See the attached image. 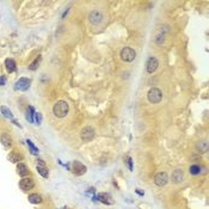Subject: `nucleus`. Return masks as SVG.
Segmentation results:
<instances>
[{
	"instance_id": "obj_7",
	"label": "nucleus",
	"mask_w": 209,
	"mask_h": 209,
	"mask_svg": "<svg viewBox=\"0 0 209 209\" xmlns=\"http://www.w3.org/2000/svg\"><path fill=\"white\" fill-rule=\"evenodd\" d=\"M167 182H169V176H167L166 172H159V173H157L154 177V184L157 186H160V188L166 185Z\"/></svg>"
},
{
	"instance_id": "obj_21",
	"label": "nucleus",
	"mask_w": 209,
	"mask_h": 209,
	"mask_svg": "<svg viewBox=\"0 0 209 209\" xmlns=\"http://www.w3.org/2000/svg\"><path fill=\"white\" fill-rule=\"evenodd\" d=\"M36 170H37V172H38V173L43 178H48L49 177V171L46 167H43V166H36Z\"/></svg>"
},
{
	"instance_id": "obj_29",
	"label": "nucleus",
	"mask_w": 209,
	"mask_h": 209,
	"mask_svg": "<svg viewBox=\"0 0 209 209\" xmlns=\"http://www.w3.org/2000/svg\"><path fill=\"white\" fill-rule=\"evenodd\" d=\"M135 192H136V194H138V195H140V196H143V194H145V192H143V191H141L140 189H136V190H135Z\"/></svg>"
},
{
	"instance_id": "obj_20",
	"label": "nucleus",
	"mask_w": 209,
	"mask_h": 209,
	"mask_svg": "<svg viewBox=\"0 0 209 209\" xmlns=\"http://www.w3.org/2000/svg\"><path fill=\"white\" fill-rule=\"evenodd\" d=\"M26 118L29 120V122H31V123H35V109H34L32 106H29V108H28Z\"/></svg>"
},
{
	"instance_id": "obj_28",
	"label": "nucleus",
	"mask_w": 209,
	"mask_h": 209,
	"mask_svg": "<svg viewBox=\"0 0 209 209\" xmlns=\"http://www.w3.org/2000/svg\"><path fill=\"white\" fill-rule=\"evenodd\" d=\"M5 80H6L5 77H1V78H0V86H4V85H5Z\"/></svg>"
},
{
	"instance_id": "obj_6",
	"label": "nucleus",
	"mask_w": 209,
	"mask_h": 209,
	"mask_svg": "<svg viewBox=\"0 0 209 209\" xmlns=\"http://www.w3.org/2000/svg\"><path fill=\"white\" fill-rule=\"evenodd\" d=\"M89 20L92 25H99L100 23L103 22V13L96 10V11H92L89 14Z\"/></svg>"
},
{
	"instance_id": "obj_13",
	"label": "nucleus",
	"mask_w": 209,
	"mask_h": 209,
	"mask_svg": "<svg viewBox=\"0 0 209 209\" xmlns=\"http://www.w3.org/2000/svg\"><path fill=\"white\" fill-rule=\"evenodd\" d=\"M0 142H1V145L5 148L12 147V139H11V136L7 135V134H1V136H0Z\"/></svg>"
},
{
	"instance_id": "obj_17",
	"label": "nucleus",
	"mask_w": 209,
	"mask_h": 209,
	"mask_svg": "<svg viewBox=\"0 0 209 209\" xmlns=\"http://www.w3.org/2000/svg\"><path fill=\"white\" fill-rule=\"evenodd\" d=\"M5 67H6V71L9 73H13L16 71V62H14L12 59H6L5 60Z\"/></svg>"
},
{
	"instance_id": "obj_19",
	"label": "nucleus",
	"mask_w": 209,
	"mask_h": 209,
	"mask_svg": "<svg viewBox=\"0 0 209 209\" xmlns=\"http://www.w3.org/2000/svg\"><path fill=\"white\" fill-rule=\"evenodd\" d=\"M41 60H42V56L41 55H38L37 57H36V59L29 65V69L30 71H36L38 68V65H40V62H41Z\"/></svg>"
},
{
	"instance_id": "obj_15",
	"label": "nucleus",
	"mask_w": 209,
	"mask_h": 209,
	"mask_svg": "<svg viewBox=\"0 0 209 209\" xmlns=\"http://www.w3.org/2000/svg\"><path fill=\"white\" fill-rule=\"evenodd\" d=\"M17 173L20 177H25L29 175V169L24 163H18L17 164Z\"/></svg>"
},
{
	"instance_id": "obj_14",
	"label": "nucleus",
	"mask_w": 209,
	"mask_h": 209,
	"mask_svg": "<svg viewBox=\"0 0 209 209\" xmlns=\"http://www.w3.org/2000/svg\"><path fill=\"white\" fill-rule=\"evenodd\" d=\"M7 159H9L11 163L13 164H18L23 160V155L20 153H17V152H11L9 155H7Z\"/></svg>"
},
{
	"instance_id": "obj_4",
	"label": "nucleus",
	"mask_w": 209,
	"mask_h": 209,
	"mask_svg": "<svg viewBox=\"0 0 209 209\" xmlns=\"http://www.w3.org/2000/svg\"><path fill=\"white\" fill-rule=\"evenodd\" d=\"M95 135H96L95 129H93L92 127H90V126L84 127V128H83V130L80 132V138H81V140H83V141H85V142L93 140V138H95Z\"/></svg>"
},
{
	"instance_id": "obj_16",
	"label": "nucleus",
	"mask_w": 209,
	"mask_h": 209,
	"mask_svg": "<svg viewBox=\"0 0 209 209\" xmlns=\"http://www.w3.org/2000/svg\"><path fill=\"white\" fill-rule=\"evenodd\" d=\"M28 200H29V202L32 203V204H40L43 202L42 196L38 195V194H31V195H29Z\"/></svg>"
},
{
	"instance_id": "obj_30",
	"label": "nucleus",
	"mask_w": 209,
	"mask_h": 209,
	"mask_svg": "<svg viewBox=\"0 0 209 209\" xmlns=\"http://www.w3.org/2000/svg\"><path fill=\"white\" fill-rule=\"evenodd\" d=\"M62 209H69V208H67V207H63V208H62Z\"/></svg>"
},
{
	"instance_id": "obj_22",
	"label": "nucleus",
	"mask_w": 209,
	"mask_h": 209,
	"mask_svg": "<svg viewBox=\"0 0 209 209\" xmlns=\"http://www.w3.org/2000/svg\"><path fill=\"white\" fill-rule=\"evenodd\" d=\"M0 111H1V114L4 115L6 118H13V115H12L11 110L7 109L6 106H1V108H0Z\"/></svg>"
},
{
	"instance_id": "obj_12",
	"label": "nucleus",
	"mask_w": 209,
	"mask_h": 209,
	"mask_svg": "<svg viewBox=\"0 0 209 209\" xmlns=\"http://www.w3.org/2000/svg\"><path fill=\"white\" fill-rule=\"evenodd\" d=\"M172 182H173L175 184H179L182 181H183V178H184V172H183V170H181V169H176L173 172H172Z\"/></svg>"
},
{
	"instance_id": "obj_18",
	"label": "nucleus",
	"mask_w": 209,
	"mask_h": 209,
	"mask_svg": "<svg viewBox=\"0 0 209 209\" xmlns=\"http://www.w3.org/2000/svg\"><path fill=\"white\" fill-rule=\"evenodd\" d=\"M208 142L207 141H200V142H197V145H196V148H197V151L200 153H206V152H208Z\"/></svg>"
},
{
	"instance_id": "obj_27",
	"label": "nucleus",
	"mask_w": 209,
	"mask_h": 209,
	"mask_svg": "<svg viewBox=\"0 0 209 209\" xmlns=\"http://www.w3.org/2000/svg\"><path fill=\"white\" fill-rule=\"evenodd\" d=\"M36 161H37V166H43V167H46V163L43 161L42 159H40V158H37V159H36Z\"/></svg>"
},
{
	"instance_id": "obj_2",
	"label": "nucleus",
	"mask_w": 209,
	"mask_h": 209,
	"mask_svg": "<svg viewBox=\"0 0 209 209\" xmlns=\"http://www.w3.org/2000/svg\"><path fill=\"white\" fill-rule=\"evenodd\" d=\"M120 56L124 62H132V61L135 60V57H136V52L130 47H124L121 50Z\"/></svg>"
},
{
	"instance_id": "obj_11",
	"label": "nucleus",
	"mask_w": 209,
	"mask_h": 209,
	"mask_svg": "<svg viewBox=\"0 0 209 209\" xmlns=\"http://www.w3.org/2000/svg\"><path fill=\"white\" fill-rule=\"evenodd\" d=\"M97 197H98L99 202H102V203H104L106 206L114 204V200H112L110 194H108V192H100V194H98V195H97Z\"/></svg>"
},
{
	"instance_id": "obj_10",
	"label": "nucleus",
	"mask_w": 209,
	"mask_h": 209,
	"mask_svg": "<svg viewBox=\"0 0 209 209\" xmlns=\"http://www.w3.org/2000/svg\"><path fill=\"white\" fill-rule=\"evenodd\" d=\"M158 66H159V62H158L157 57H154V56L149 57V59H148V61H147V65H146L147 72H148L149 74L154 73V72L157 71V68H158Z\"/></svg>"
},
{
	"instance_id": "obj_23",
	"label": "nucleus",
	"mask_w": 209,
	"mask_h": 209,
	"mask_svg": "<svg viewBox=\"0 0 209 209\" xmlns=\"http://www.w3.org/2000/svg\"><path fill=\"white\" fill-rule=\"evenodd\" d=\"M26 143H28L29 148H30V152H31L32 154H35V155H37V154H38V148L34 145V143H32V141H30V140H26Z\"/></svg>"
},
{
	"instance_id": "obj_25",
	"label": "nucleus",
	"mask_w": 209,
	"mask_h": 209,
	"mask_svg": "<svg viewBox=\"0 0 209 209\" xmlns=\"http://www.w3.org/2000/svg\"><path fill=\"white\" fill-rule=\"evenodd\" d=\"M41 122H42V115L40 112H35V123L41 124Z\"/></svg>"
},
{
	"instance_id": "obj_3",
	"label": "nucleus",
	"mask_w": 209,
	"mask_h": 209,
	"mask_svg": "<svg viewBox=\"0 0 209 209\" xmlns=\"http://www.w3.org/2000/svg\"><path fill=\"white\" fill-rule=\"evenodd\" d=\"M147 97H148V100H149V102L152 103V104H158V103L161 102V99H163V93H161V91H160L159 89L153 87V89H151V90L148 91Z\"/></svg>"
},
{
	"instance_id": "obj_26",
	"label": "nucleus",
	"mask_w": 209,
	"mask_h": 209,
	"mask_svg": "<svg viewBox=\"0 0 209 209\" xmlns=\"http://www.w3.org/2000/svg\"><path fill=\"white\" fill-rule=\"evenodd\" d=\"M127 165H128V167H129V170L130 171H133L134 170V166H133V160H132V158L130 157H127Z\"/></svg>"
},
{
	"instance_id": "obj_24",
	"label": "nucleus",
	"mask_w": 209,
	"mask_h": 209,
	"mask_svg": "<svg viewBox=\"0 0 209 209\" xmlns=\"http://www.w3.org/2000/svg\"><path fill=\"white\" fill-rule=\"evenodd\" d=\"M189 172H190L191 175L196 176V175H198L200 172H201V167L198 166V165H191V166L189 167Z\"/></svg>"
},
{
	"instance_id": "obj_5",
	"label": "nucleus",
	"mask_w": 209,
	"mask_h": 209,
	"mask_svg": "<svg viewBox=\"0 0 209 209\" xmlns=\"http://www.w3.org/2000/svg\"><path fill=\"white\" fill-rule=\"evenodd\" d=\"M34 186H35V181L31 177H24L23 179H20L19 181V188L23 191L31 190Z\"/></svg>"
},
{
	"instance_id": "obj_9",
	"label": "nucleus",
	"mask_w": 209,
	"mask_h": 209,
	"mask_svg": "<svg viewBox=\"0 0 209 209\" xmlns=\"http://www.w3.org/2000/svg\"><path fill=\"white\" fill-rule=\"evenodd\" d=\"M30 84H31L30 79L20 78L16 83V86H14V87H16V90H19V91H26V90H29V87H30Z\"/></svg>"
},
{
	"instance_id": "obj_8",
	"label": "nucleus",
	"mask_w": 209,
	"mask_h": 209,
	"mask_svg": "<svg viewBox=\"0 0 209 209\" xmlns=\"http://www.w3.org/2000/svg\"><path fill=\"white\" fill-rule=\"evenodd\" d=\"M72 171H73V173L77 176H83L86 173L87 169H86V166L83 163L75 160V161H73V164H72Z\"/></svg>"
},
{
	"instance_id": "obj_1",
	"label": "nucleus",
	"mask_w": 209,
	"mask_h": 209,
	"mask_svg": "<svg viewBox=\"0 0 209 209\" xmlns=\"http://www.w3.org/2000/svg\"><path fill=\"white\" fill-rule=\"evenodd\" d=\"M53 112L56 117L59 118H63L66 117L68 112H69V105L66 100H59V102H56L53 106Z\"/></svg>"
}]
</instances>
